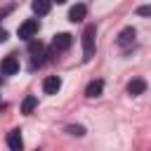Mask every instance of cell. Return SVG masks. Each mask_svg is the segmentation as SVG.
Returning a JSON list of instances; mask_svg holds the SVG:
<instances>
[{
  "instance_id": "cell-18",
  "label": "cell",
  "mask_w": 151,
  "mask_h": 151,
  "mask_svg": "<svg viewBox=\"0 0 151 151\" xmlns=\"http://www.w3.org/2000/svg\"><path fill=\"white\" fill-rule=\"evenodd\" d=\"M52 2H57V5H64V2H66V0H52Z\"/></svg>"
},
{
  "instance_id": "cell-17",
  "label": "cell",
  "mask_w": 151,
  "mask_h": 151,
  "mask_svg": "<svg viewBox=\"0 0 151 151\" xmlns=\"http://www.w3.org/2000/svg\"><path fill=\"white\" fill-rule=\"evenodd\" d=\"M5 40H7V31H5V28H0V42H5Z\"/></svg>"
},
{
  "instance_id": "cell-12",
  "label": "cell",
  "mask_w": 151,
  "mask_h": 151,
  "mask_svg": "<svg viewBox=\"0 0 151 151\" xmlns=\"http://www.w3.org/2000/svg\"><path fill=\"white\" fill-rule=\"evenodd\" d=\"M50 7H52V0H33V12H35L38 17L47 14V12H50Z\"/></svg>"
},
{
  "instance_id": "cell-4",
  "label": "cell",
  "mask_w": 151,
  "mask_h": 151,
  "mask_svg": "<svg viewBox=\"0 0 151 151\" xmlns=\"http://www.w3.org/2000/svg\"><path fill=\"white\" fill-rule=\"evenodd\" d=\"M73 45V35L71 33H59V35H54V40H52V52H64V50H68Z\"/></svg>"
},
{
  "instance_id": "cell-9",
  "label": "cell",
  "mask_w": 151,
  "mask_h": 151,
  "mask_svg": "<svg viewBox=\"0 0 151 151\" xmlns=\"http://www.w3.org/2000/svg\"><path fill=\"white\" fill-rule=\"evenodd\" d=\"M85 14H87V7H85L83 2H78V5H73V7L68 9V19H71L73 24H76V21H83Z\"/></svg>"
},
{
  "instance_id": "cell-11",
  "label": "cell",
  "mask_w": 151,
  "mask_h": 151,
  "mask_svg": "<svg viewBox=\"0 0 151 151\" xmlns=\"http://www.w3.org/2000/svg\"><path fill=\"white\" fill-rule=\"evenodd\" d=\"M101 92H104V83H101V80H92V83H90V85L85 87V94H87L90 99H94V97H99Z\"/></svg>"
},
{
  "instance_id": "cell-3",
  "label": "cell",
  "mask_w": 151,
  "mask_h": 151,
  "mask_svg": "<svg viewBox=\"0 0 151 151\" xmlns=\"http://www.w3.org/2000/svg\"><path fill=\"white\" fill-rule=\"evenodd\" d=\"M38 28H40L38 19H26V21L19 26L17 35H19L21 40H33V38H35V33H38Z\"/></svg>"
},
{
  "instance_id": "cell-10",
  "label": "cell",
  "mask_w": 151,
  "mask_h": 151,
  "mask_svg": "<svg viewBox=\"0 0 151 151\" xmlns=\"http://www.w3.org/2000/svg\"><path fill=\"white\" fill-rule=\"evenodd\" d=\"M0 68H2V73H5V76H14V73L19 71V61H17V57H5Z\"/></svg>"
},
{
  "instance_id": "cell-7",
  "label": "cell",
  "mask_w": 151,
  "mask_h": 151,
  "mask_svg": "<svg viewBox=\"0 0 151 151\" xmlns=\"http://www.w3.org/2000/svg\"><path fill=\"white\" fill-rule=\"evenodd\" d=\"M7 146H9V151H24V139H21L19 130H12L7 134Z\"/></svg>"
},
{
  "instance_id": "cell-2",
  "label": "cell",
  "mask_w": 151,
  "mask_h": 151,
  "mask_svg": "<svg viewBox=\"0 0 151 151\" xmlns=\"http://www.w3.org/2000/svg\"><path fill=\"white\" fill-rule=\"evenodd\" d=\"M28 54H31V66L35 68V66H40L45 59V45L40 42V40H28Z\"/></svg>"
},
{
  "instance_id": "cell-1",
  "label": "cell",
  "mask_w": 151,
  "mask_h": 151,
  "mask_svg": "<svg viewBox=\"0 0 151 151\" xmlns=\"http://www.w3.org/2000/svg\"><path fill=\"white\" fill-rule=\"evenodd\" d=\"M94 35H97V26L87 24L83 31V59L85 61H90L94 57Z\"/></svg>"
},
{
  "instance_id": "cell-13",
  "label": "cell",
  "mask_w": 151,
  "mask_h": 151,
  "mask_svg": "<svg viewBox=\"0 0 151 151\" xmlns=\"http://www.w3.org/2000/svg\"><path fill=\"white\" fill-rule=\"evenodd\" d=\"M38 106V99L35 97H26L21 101V113H33V109Z\"/></svg>"
},
{
  "instance_id": "cell-6",
  "label": "cell",
  "mask_w": 151,
  "mask_h": 151,
  "mask_svg": "<svg viewBox=\"0 0 151 151\" xmlns=\"http://www.w3.org/2000/svg\"><path fill=\"white\" fill-rule=\"evenodd\" d=\"M134 35H137V31H134L132 26H125V28L118 33V45H120V47H130V45L134 42Z\"/></svg>"
},
{
  "instance_id": "cell-16",
  "label": "cell",
  "mask_w": 151,
  "mask_h": 151,
  "mask_svg": "<svg viewBox=\"0 0 151 151\" xmlns=\"http://www.w3.org/2000/svg\"><path fill=\"white\" fill-rule=\"evenodd\" d=\"M12 9H14L12 5H7V7H2V9H0V19H2V17H7V14L12 12Z\"/></svg>"
},
{
  "instance_id": "cell-15",
  "label": "cell",
  "mask_w": 151,
  "mask_h": 151,
  "mask_svg": "<svg viewBox=\"0 0 151 151\" xmlns=\"http://www.w3.org/2000/svg\"><path fill=\"white\" fill-rule=\"evenodd\" d=\"M137 14H139V17H149V14H151V7H149V5H142V7H137Z\"/></svg>"
},
{
  "instance_id": "cell-5",
  "label": "cell",
  "mask_w": 151,
  "mask_h": 151,
  "mask_svg": "<svg viewBox=\"0 0 151 151\" xmlns=\"http://www.w3.org/2000/svg\"><path fill=\"white\" fill-rule=\"evenodd\" d=\"M42 90H45V94H57L61 90V78L59 76H47L42 80Z\"/></svg>"
},
{
  "instance_id": "cell-8",
  "label": "cell",
  "mask_w": 151,
  "mask_h": 151,
  "mask_svg": "<svg viewBox=\"0 0 151 151\" xmlns=\"http://www.w3.org/2000/svg\"><path fill=\"white\" fill-rule=\"evenodd\" d=\"M144 92H146V80L134 78V80H130V83H127V94L139 97V94H144Z\"/></svg>"
},
{
  "instance_id": "cell-14",
  "label": "cell",
  "mask_w": 151,
  "mask_h": 151,
  "mask_svg": "<svg viewBox=\"0 0 151 151\" xmlns=\"http://www.w3.org/2000/svg\"><path fill=\"white\" fill-rule=\"evenodd\" d=\"M66 132L73 134V137H83V134H85V127H83V125H68Z\"/></svg>"
}]
</instances>
